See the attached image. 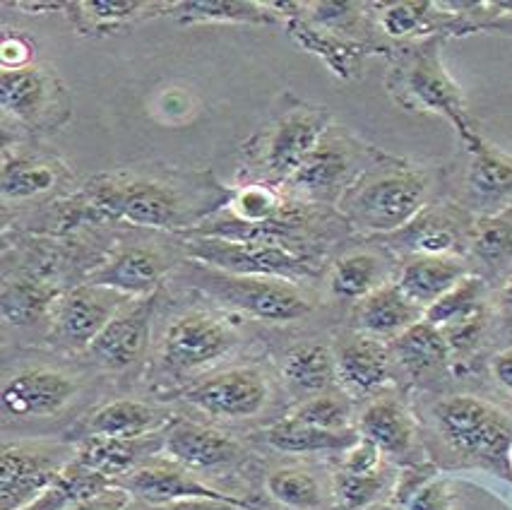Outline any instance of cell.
<instances>
[{"mask_svg": "<svg viewBox=\"0 0 512 510\" xmlns=\"http://www.w3.org/2000/svg\"><path fill=\"white\" fill-rule=\"evenodd\" d=\"M467 277V265L457 255H414L400 272V292L426 311L457 282Z\"/></svg>", "mask_w": 512, "mask_h": 510, "instance_id": "cell-17", "label": "cell"}, {"mask_svg": "<svg viewBox=\"0 0 512 510\" xmlns=\"http://www.w3.org/2000/svg\"><path fill=\"white\" fill-rule=\"evenodd\" d=\"M181 22H253V25H272L275 17L265 5L243 3V0H195V3L174 5Z\"/></svg>", "mask_w": 512, "mask_h": 510, "instance_id": "cell-31", "label": "cell"}, {"mask_svg": "<svg viewBox=\"0 0 512 510\" xmlns=\"http://www.w3.org/2000/svg\"><path fill=\"white\" fill-rule=\"evenodd\" d=\"M510 467H512V453H510Z\"/></svg>", "mask_w": 512, "mask_h": 510, "instance_id": "cell-51", "label": "cell"}, {"mask_svg": "<svg viewBox=\"0 0 512 510\" xmlns=\"http://www.w3.org/2000/svg\"><path fill=\"white\" fill-rule=\"evenodd\" d=\"M265 441L282 453H320V450H347L359 438L344 431H323L315 426L287 417L279 424L265 429Z\"/></svg>", "mask_w": 512, "mask_h": 510, "instance_id": "cell-29", "label": "cell"}, {"mask_svg": "<svg viewBox=\"0 0 512 510\" xmlns=\"http://www.w3.org/2000/svg\"><path fill=\"white\" fill-rule=\"evenodd\" d=\"M378 510H392V508H378Z\"/></svg>", "mask_w": 512, "mask_h": 510, "instance_id": "cell-52", "label": "cell"}, {"mask_svg": "<svg viewBox=\"0 0 512 510\" xmlns=\"http://www.w3.org/2000/svg\"><path fill=\"white\" fill-rule=\"evenodd\" d=\"M118 308H121V294L94 284H82L58 306V332L73 345H92L106 323L116 316Z\"/></svg>", "mask_w": 512, "mask_h": 510, "instance_id": "cell-14", "label": "cell"}, {"mask_svg": "<svg viewBox=\"0 0 512 510\" xmlns=\"http://www.w3.org/2000/svg\"><path fill=\"white\" fill-rule=\"evenodd\" d=\"M431 183L419 169L378 166L342 195V210L356 227L388 234L409 227L424 210Z\"/></svg>", "mask_w": 512, "mask_h": 510, "instance_id": "cell-1", "label": "cell"}, {"mask_svg": "<svg viewBox=\"0 0 512 510\" xmlns=\"http://www.w3.org/2000/svg\"><path fill=\"white\" fill-rule=\"evenodd\" d=\"M397 102L407 109L443 114L457 128L469 150L481 142L479 133L469 123L460 87L450 80L440 63L438 41L421 44L397 70Z\"/></svg>", "mask_w": 512, "mask_h": 510, "instance_id": "cell-3", "label": "cell"}, {"mask_svg": "<svg viewBox=\"0 0 512 510\" xmlns=\"http://www.w3.org/2000/svg\"><path fill=\"white\" fill-rule=\"evenodd\" d=\"M330 114L327 109H291L263 135L260 166L270 179L289 181L299 166L325 140Z\"/></svg>", "mask_w": 512, "mask_h": 510, "instance_id": "cell-7", "label": "cell"}, {"mask_svg": "<svg viewBox=\"0 0 512 510\" xmlns=\"http://www.w3.org/2000/svg\"><path fill=\"white\" fill-rule=\"evenodd\" d=\"M56 183V171L46 162L32 159H15L3 166V198L5 200H27L51 191Z\"/></svg>", "mask_w": 512, "mask_h": 510, "instance_id": "cell-34", "label": "cell"}, {"mask_svg": "<svg viewBox=\"0 0 512 510\" xmlns=\"http://www.w3.org/2000/svg\"><path fill=\"white\" fill-rule=\"evenodd\" d=\"M267 494L282 506L294 510H311L320 506V486L311 472L301 467H282L267 477Z\"/></svg>", "mask_w": 512, "mask_h": 510, "instance_id": "cell-33", "label": "cell"}, {"mask_svg": "<svg viewBox=\"0 0 512 510\" xmlns=\"http://www.w3.org/2000/svg\"><path fill=\"white\" fill-rule=\"evenodd\" d=\"M351 169V154L339 140H323L311 157L291 174V188L313 200H327L342 191Z\"/></svg>", "mask_w": 512, "mask_h": 510, "instance_id": "cell-18", "label": "cell"}, {"mask_svg": "<svg viewBox=\"0 0 512 510\" xmlns=\"http://www.w3.org/2000/svg\"><path fill=\"white\" fill-rule=\"evenodd\" d=\"M186 400L219 419H248L267 405V383L253 369H229L190 388Z\"/></svg>", "mask_w": 512, "mask_h": 510, "instance_id": "cell-8", "label": "cell"}, {"mask_svg": "<svg viewBox=\"0 0 512 510\" xmlns=\"http://www.w3.org/2000/svg\"><path fill=\"white\" fill-rule=\"evenodd\" d=\"M472 251L488 265H503L512 258V222L505 217L484 219L474 229Z\"/></svg>", "mask_w": 512, "mask_h": 510, "instance_id": "cell-37", "label": "cell"}, {"mask_svg": "<svg viewBox=\"0 0 512 510\" xmlns=\"http://www.w3.org/2000/svg\"><path fill=\"white\" fill-rule=\"evenodd\" d=\"M46 304V294H41L34 287H17L13 289V296L5 294L3 311L8 318H32L41 306Z\"/></svg>", "mask_w": 512, "mask_h": 510, "instance_id": "cell-44", "label": "cell"}, {"mask_svg": "<svg viewBox=\"0 0 512 510\" xmlns=\"http://www.w3.org/2000/svg\"><path fill=\"white\" fill-rule=\"evenodd\" d=\"M407 229V241L416 255H452L460 231L452 227V219L440 215H419Z\"/></svg>", "mask_w": 512, "mask_h": 510, "instance_id": "cell-35", "label": "cell"}, {"mask_svg": "<svg viewBox=\"0 0 512 510\" xmlns=\"http://www.w3.org/2000/svg\"><path fill=\"white\" fill-rule=\"evenodd\" d=\"M111 479L104 474L89 472L85 467L65 465V470L58 474L56 482H53L44 494H39L22 510H68L75 506H82L87 501H97V498L106 496L109 491Z\"/></svg>", "mask_w": 512, "mask_h": 510, "instance_id": "cell-23", "label": "cell"}, {"mask_svg": "<svg viewBox=\"0 0 512 510\" xmlns=\"http://www.w3.org/2000/svg\"><path fill=\"white\" fill-rule=\"evenodd\" d=\"M395 354L400 364L414 376L428 373L445 364L450 354V345L445 340L443 330L433 328L426 320H419L412 328L395 337Z\"/></svg>", "mask_w": 512, "mask_h": 510, "instance_id": "cell-25", "label": "cell"}, {"mask_svg": "<svg viewBox=\"0 0 512 510\" xmlns=\"http://www.w3.org/2000/svg\"><path fill=\"white\" fill-rule=\"evenodd\" d=\"M77 10H82V17L87 20L85 27H80L82 32L85 29H113L118 22L130 20L140 13V10H150V3H142V0H89V3H77Z\"/></svg>", "mask_w": 512, "mask_h": 510, "instance_id": "cell-38", "label": "cell"}, {"mask_svg": "<svg viewBox=\"0 0 512 510\" xmlns=\"http://www.w3.org/2000/svg\"><path fill=\"white\" fill-rule=\"evenodd\" d=\"M63 87L49 68L3 70L0 77V102L3 111L27 126H44L51 121V111L61 106ZM68 109V106H61Z\"/></svg>", "mask_w": 512, "mask_h": 510, "instance_id": "cell-10", "label": "cell"}, {"mask_svg": "<svg viewBox=\"0 0 512 510\" xmlns=\"http://www.w3.org/2000/svg\"><path fill=\"white\" fill-rule=\"evenodd\" d=\"M380 460H383V450L375 446L373 441L359 436L354 446L347 448V455L342 460V470L347 474H378Z\"/></svg>", "mask_w": 512, "mask_h": 510, "instance_id": "cell-42", "label": "cell"}, {"mask_svg": "<svg viewBox=\"0 0 512 510\" xmlns=\"http://www.w3.org/2000/svg\"><path fill=\"white\" fill-rule=\"evenodd\" d=\"M82 205L97 219L138 227L169 229L181 222V198L164 181L106 179L89 188Z\"/></svg>", "mask_w": 512, "mask_h": 510, "instance_id": "cell-4", "label": "cell"}, {"mask_svg": "<svg viewBox=\"0 0 512 510\" xmlns=\"http://www.w3.org/2000/svg\"><path fill=\"white\" fill-rule=\"evenodd\" d=\"M337 378L354 395L378 390L390 376V349L380 337L356 332L344 337L337 354Z\"/></svg>", "mask_w": 512, "mask_h": 510, "instance_id": "cell-15", "label": "cell"}, {"mask_svg": "<svg viewBox=\"0 0 512 510\" xmlns=\"http://www.w3.org/2000/svg\"><path fill=\"white\" fill-rule=\"evenodd\" d=\"M493 376L508 393H512V347L493 359Z\"/></svg>", "mask_w": 512, "mask_h": 510, "instance_id": "cell-47", "label": "cell"}, {"mask_svg": "<svg viewBox=\"0 0 512 510\" xmlns=\"http://www.w3.org/2000/svg\"><path fill=\"white\" fill-rule=\"evenodd\" d=\"M162 414L138 400H116L89 421V434L106 438H142L159 426Z\"/></svg>", "mask_w": 512, "mask_h": 510, "instance_id": "cell-27", "label": "cell"}, {"mask_svg": "<svg viewBox=\"0 0 512 510\" xmlns=\"http://www.w3.org/2000/svg\"><path fill=\"white\" fill-rule=\"evenodd\" d=\"M438 429L452 448L469 458L505 465L512 453V417L474 395H455L433 407Z\"/></svg>", "mask_w": 512, "mask_h": 510, "instance_id": "cell-2", "label": "cell"}, {"mask_svg": "<svg viewBox=\"0 0 512 510\" xmlns=\"http://www.w3.org/2000/svg\"><path fill=\"white\" fill-rule=\"evenodd\" d=\"M75 393V383L58 371L32 369L17 373L3 385V409L10 417H49L63 409Z\"/></svg>", "mask_w": 512, "mask_h": 510, "instance_id": "cell-13", "label": "cell"}, {"mask_svg": "<svg viewBox=\"0 0 512 510\" xmlns=\"http://www.w3.org/2000/svg\"><path fill=\"white\" fill-rule=\"evenodd\" d=\"M385 489V474H347L337 472L335 479V494L337 501L347 510L371 506L380 491Z\"/></svg>", "mask_w": 512, "mask_h": 510, "instance_id": "cell-39", "label": "cell"}, {"mask_svg": "<svg viewBox=\"0 0 512 510\" xmlns=\"http://www.w3.org/2000/svg\"><path fill=\"white\" fill-rule=\"evenodd\" d=\"M488 29H496V32L510 34V37H512V20H510V17H508V20H496V22H491V25H488Z\"/></svg>", "mask_w": 512, "mask_h": 510, "instance_id": "cell-49", "label": "cell"}, {"mask_svg": "<svg viewBox=\"0 0 512 510\" xmlns=\"http://www.w3.org/2000/svg\"><path fill=\"white\" fill-rule=\"evenodd\" d=\"M289 417L301 421V424L315 426V429L344 431L349 424V405L342 397L323 393L303 402V405L296 407Z\"/></svg>", "mask_w": 512, "mask_h": 510, "instance_id": "cell-36", "label": "cell"}, {"mask_svg": "<svg viewBox=\"0 0 512 510\" xmlns=\"http://www.w3.org/2000/svg\"><path fill=\"white\" fill-rule=\"evenodd\" d=\"M202 287L224 304L267 323H291L311 313V299L294 282L279 277H236L214 272L202 277Z\"/></svg>", "mask_w": 512, "mask_h": 510, "instance_id": "cell-6", "label": "cell"}, {"mask_svg": "<svg viewBox=\"0 0 512 510\" xmlns=\"http://www.w3.org/2000/svg\"><path fill=\"white\" fill-rule=\"evenodd\" d=\"M234 342V332L219 320L205 313H188L166 330L164 359L176 369H198L224 357Z\"/></svg>", "mask_w": 512, "mask_h": 510, "instance_id": "cell-9", "label": "cell"}, {"mask_svg": "<svg viewBox=\"0 0 512 510\" xmlns=\"http://www.w3.org/2000/svg\"><path fill=\"white\" fill-rule=\"evenodd\" d=\"M0 61H3L5 70H20L29 68L32 61V44L22 37H5L3 46H0Z\"/></svg>", "mask_w": 512, "mask_h": 510, "instance_id": "cell-45", "label": "cell"}, {"mask_svg": "<svg viewBox=\"0 0 512 510\" xmlns=\"http://www.w3.org/2000/svg\"><path fill=\"white\" fill-rule=\"evenodd\" d=\"M65 467L49 453L29 448H3L0 455V501L3 510H22L44 494Z\"/></svg>", "mask_w": 512, "mask_h": 510, "instance_id": "cell-12", "label": "cell"}, {"mask_svg": "<svg viewBox=\"0 0 512 510\" xmlns=\"http://www.w3.org/2000/svg\"><path fill=\"white\" fill-rule=\"evenodd\" d=\"M467 186L474 198L484 203H498L512 195V157L486 145L484 140L472 147Z\"/></svg>", "mask_w": 512, "mask_h": 510, "instance_id": "cell-26", "label": "cell"}, {"mask_svg": "<svg viewBox=\"0 0 512 510\" xmlns=\"http://www.w3.org/2000/svg\"><path fill=\"white\" fill-rule=\"evenodd\" d=\"M407 510H452V494L448 484L440 479L421 484L409 498Z\"/></svg>", "mask_w": 512, "mask_h": 510, "instance_id": "cell-43", "label": "cell"}, {"mask_svg": "<svg viewBox=\"0 0 512 510\" xmlns=\"http://www.w3.org/2000/svg\"><path fill=\"white\" fill-rule=\"evenodd\" d=\"M125 489L133 491L135 496L154 508L183 501V498H231L212 489V486L198 482L186 472L162 465L140 467V470L130 472L125 479Z\"/></svg>", "mask_w": 512, "mask_h": 510, "instance_id": "cell-20", "label": "cell"}, {"mask_svg": "<svg viewBox=\"0 0 512 510\" xmlns=\"http://www.w3.org/2000/svg\"><path fill=\"white\" fill-rule=\"evenodd\" d=\"M164 260L145 248H128L89 272L87 284L111 289L121 296H150L159 287Z\"/></svg>", "mask_w": 512, "mask_h": 510, "instance_id": "cell-16", "label": "cell"}, {"mask_svg": "<svg viewBox=\"0 0 512 510\" xmlns=\"http://www.w3.org/2000/svg\"><path fill=\"white\" fill-rule=\"evenodd\" d=\"M164 450L171 460L188 467H200V470L226 465L238 455V446L222 431L190 424V421H181L166 434Z\"/></svg>", "mask_w": 512, "mask_h": 510, "instance_id": "cell-19", "label": "cell"}, {"mask_svg": "<svg viewBox=\"0 0 512 510\" xmlns=\"http://www.w3.org/2000/svg\"><path fill=\"white\" fill-rule=\"evenodd\" d=\"M359 328L373 337H397L414 323L424 320V308L400 292L397 284H385L359 304Z\"/></svg>", "mask_w": 512, "mask_h": 510, "instance_id": "cell-21", "label": "cell"}, {"mask_svg": "<svg viewBox=\"0 0 512 510\" xmlns=\"http://www.w3.org/2000/svg\"><path fill=\"white\" fill-rule=\"evenodd\" d=\"M101 510H116V508H111V506H109V508H101Z\"/></svg>", "mask_w": 512, "mask_h": 510, "instance_id": "cell-50", "label": "cell"}, {"mask_svg": "<svg viewBox=\"0 0 512 510\" xmlns=\"http://www.w3.org/2000/svg\"><path fill=\"white\" fill-rule=\"evenodd\" d=\"M385 263L373 253H351L337 260L330 275V289L349 301H363L385 287Z\"/></svg>", "mask_w": 512, "mask_h": 510, "instance_id": "cell-28", "label": "cell"}, {"mask_svg": "<svg viewBox=\"0 0 512 510\" xmlns=\"http://www.w3.org/2000/svg\"><path fill=\"white\" fill-rule=\"evenodd\" d=\"M500 306H503L505 316L512 320V277L508 282H505L503 292H500Z\"/></svg>", "mask_w": 512, "mask_h": 510, "instance_id": "cell-48", "label": "cell"}, {"mask_svg": "<svg viewBox=\"0 0 512 510\" xmlns=\"http://www.w3.org/2000/svg\"><path fill=\"white\" fill-rule=\"evenodd\" d=\"M282 373L291 385L308 393H323L337 378V359L330 347L318 342L291 347L282 359Z\"/></svg>", "mask_w": 512, "mask_h": 510, "instance_id": "cell-24", "label": "cell"}, {"mask_svg": "<svg viewBox=\"0 0 512 510\" xmlns=\"http://www.w3.org/2000/svg\"><path fill=\"white\" fill-rule=\"evenodd\" d=\"M481 280L479 277H464L450 289L448 294H443L433 306H428L424 311V320L431 323L433 328H450V325L460 323V320L474 316L479 311L481 301Z\"/></svg>", "mask_w": 512, "mask_h": 510, "instance_id": "cell-32", "label": "cell"}, {"mask_svg": "<svg viewBox=\"0 0 512 510\" xmlns=\"http://www.w3.org/2000/svg\"><path fill=\"white\" fill-rule=\"evenodd\" d=\"M359 434L373 441L383 453L404 455L414 443V421L400 402L383 397L363 409Z\"/></svg>", "mask_w": 512, "mask_h": 510, "instance_id": "cell-22", "label": "cell"}, {"mask_svg": "<svg viewBox=\"0 0 512 510\" xmlns=\"http://www.w3.org/2000/svg\"><path fill=\"white\" fill-rule=\"evenodd\" d=\"M142 455L140 438H106L89 436L82 448L77 450L75 465L85 467L89 472L104 474V477H118L130 472V467Z\"/></svg>", "mask_w": 512, "mask_h": 510, "instance_id": "cell-30", "label": "cell"}, {"mask_svg": "<svg viewBox=\"0 0 512 510\" xmlns=\"http://www.w3.org/2000/svg\"><path fill=\"white\" fill-rule=\"evenodd\" d=\"M195 109H198V102H195L193 94L183 90V87H169L154 99L152 116L159 123H166V126H183L193 118Z\"/></svg>", "mask_w": 512, "mask_h": 510, "instance_id": "cell-40", "label": "cell"}, {"mask_svg": "<svg viewBox=\"0 0 512 510\" xmlns=\"http://www.w3.org/2000/svg\"><path fill=\"white\" fill-rule=\"evenodd\" d=\"M246 503L238 498H183V501L166 503L157 510H241Z\"/></svg>", "mask_w": 512, "mask_h": 510, "instance_id": "cell-46", "label": "cell"}, {"mask_svg": "<svg viewBox=\"0 0 512 510\" xmlns=\"http://www.w3.org/2000/svg\"><path fill=\"white\" fill-rule=\"evenodd\" d=\"M428 8H431L428 3L390 5L383 13V17H380V25H383L385 32L392 34V37H407V34H412L421 27V22H424L426 17L424 10Z\"/></svg>", "mask_w": 512, "mask_h": 510, "instance_id": "cell-41", "label": "cell"}, {"mask_svg": "<svg viewBox=\"0 0 512 510\" xmlns=\"http://www.w3.org/2000/svg\"><path fill=\"white\" fill-rule=\"evenodd\" d=\"M193 260L214 268L224 275L236 277H279V280H301L315 275L306 258L289 251L287 246L265 241H238L222 236H195L186 243Z\"/></svg>", "mask_w": 512, "mask_h": 510, "instance_id": "cell-5", "label": "cell"}, {"mask_svg": "<svg viewBox=\"0 0 512 510\" xmlns=\"http://www.w3.org/2000/svg\"><path fill=\"white\" fill-rule=\"evenodd\" d=\"M154 304H157V294L142 296L135 304L118 308L116 316L89 345L92 357L106 369H125L138 361L147 345V337H150Z\"/></svg>", "mask_w": 512, "mask_h": 510, "instance_id": "cell-11", "label": "cell"}]
</instances>
